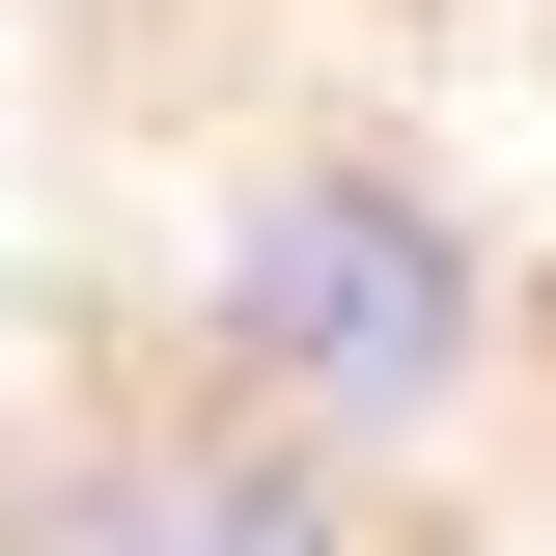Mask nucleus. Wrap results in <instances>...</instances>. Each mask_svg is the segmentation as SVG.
<instances>
[{
	"instance_id": "nucleus-1",
	"label": "nucleus",
	"mask_w": 556,
	"mask_h": 556,
	"mask_svg": "<svg viewBox=\"0 0 556 556\" xmlns=\"http://www.w3.org/2000/svg\"><path fill=\"white\" fill-rule=\"evenodd\" d=\"M167 362H223L251 417H306L362 473H445V445L529 390V278H501V223L445 195V167H390V139H251L195 195V251H167Z\"/></svg>"
},
{
	"instance_id": "nucleus-2",
	"label": "nucleus",
	"mask_w": 556,
	"mask_h": 556,
	"mask_svg": "<svg viewBox=\"0 0 556 556\" xmlns=\"http://www.w3.org/2000/svg\"><path fill=\"white\" fill-rule=\"evenodd\" d=\"M0 556H390V501H362V445L251 417L223 362H112L0 445Z\"/></svg>"
}]
</instances>
